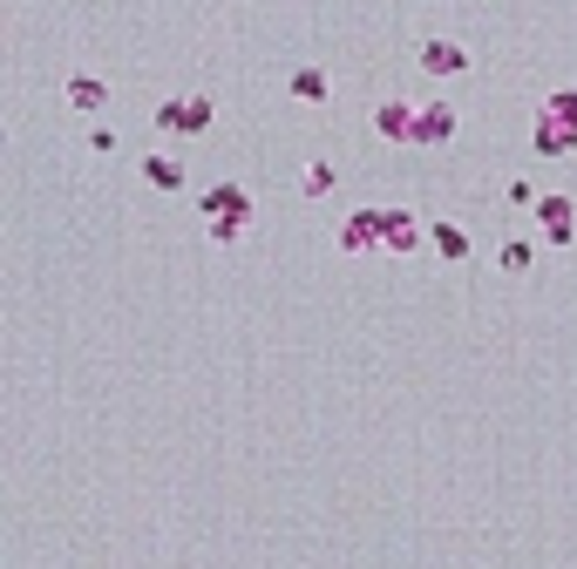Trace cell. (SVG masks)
Returning a JSON list of instances; mask_svg holds the SVG:
<instances>
[{
  "mask_svg": "<svg viewBox=\"0 0 577 569\" xmlns=\"http://www.w3.org/2000/svg\"><path fill=\"white\" fill-rule=\"evenodd\" d=\"M198 211H204V237L211 244H238L252 231V190L245 183H211L198 197Z\"/></svg>",
  "mask_w": 577,
  "mask_h": 569,
  "instance_id": "1",
  "label": "cell"
},
{
  "mask_svg": "<svg viewBox=\"0 0 577 569\" xmlns=\"http://www.w3.org/2000/svg\"><path fill=\"white\" fill-rule=\"evenodd\" d=\"M211 115H218V102L211 96H170V102H157V130H170V136H204L211 130Z\"/></svg>",
  "mask_w": 577,
  "mask_h": 569,
  "instance_id": "2",
  "label": "cell"
},
{
  "mask_svg": "<svg viewBox=\"0 0 577 569\" xmlns=\"http://www.w3.org/2000/svg\"><path fill=\"white\" fill-rule=\"evenodd\" d=\"M455 130H462V109H455V102H421V115H414V149H442V143H455Z\"/></svg>",
  "mask_w": 577,
  "mask_h": 569,
  "instance_id": "3",
  "label": "cell"
},
{
  "mask_svg": "<svg viewBox=\"0 0 577 569\" xmlns=\"http://www.w3.org/2000/svg\"><path fill=\"white\" fill-rule=\"evenodd\" d=\"M530 149H536V156H577V122H570V115H551V109H536V122H530Z\"/></svg>",
  "mask_w": 577,
  "mask_h": 569,
  "instance_id": "4",
  "label": "cell"
},
{
  "mask_svg": "<svg viewBox=\"0 0 577 569\" xmlns=\"http://www.w3.org/2000/svg\"><path fill=\"white\" fill-rule=\"evenodd\" d=\"M536 224H544V244H551V252H564V244L577 237V203H570L564 190H551L544 203H536Z\"/></svg>",
  "mask_w": 577,
  "mask_h": 569,
  "instance_id": "5",
  "label": "cell"
},
{
  "mask_svg": "<svg viewBox=\"0 0 577 569\" xmlns=\"http://www.w3.org/2000/svg\"><path fill=\"white\" fill-rule=\"evenodd\" d=\"M380 252H388V258L421 252V217H414V211H401V203H388V217H380Z\"/></svg>",
  "mask_w": 577,
  "mask_h": 569,
  "instance_id": "6",
  "label": "cell"
},
{
  "mask_svg": "<svg viewBox=\"0 0 577 569\" xmlns=\"http://www.w3.org/2000/svg\"><path fill=\"white\" fill-rule=\"evenodd\" d=\"M380 217H388L380 203H360V211L340 224V252H380Z\"/></svg>",
  "mask_w": 577,
  "mask_h": 569,
  "instance_id": "7",
  "label": "cell"
},
{
  "mask_svg": "<svg viewBox=\"0 0 577 569\" xmlns=\"http://www.w3.org/2000/svg\"><path fill=\"white\" fill-rule=\"evenodd\" d=\"M421 68L448 81V75L469 68V48H462V41H448V34H429V41H421Z\"/></svg>",
  "mask_w": 577,
  "mask_h": 569,
  "instance_id": "8",
  "label": "cell"
},
{
  "mask_svg": "<svg viewBox=\"0 0 577 569\" xmlns=\"http://www.w3.org/2000/svg\"><path fill=\"white\" fill-rule=\"evenodd\" d=\"M286 96H292V102H313V109H320V102H333V75H326L320 62H299V68L286 75Z\"/></svg>",
  "mask_w": 577,
  "mask_h": 569,
  "instance_id": "9",
  "label": "cell"
},
{
  "mask_svg": "<svg viewBox=\"0 0 577 569\" xmlns=\"http://www.w3.org/2000/svg\"><path fill=\"white\" fill-rule=\"evenodd\" d=\"M414 102H401V96H388V102H380L374 109V130H380V143H414Z\"/></svg>",
  "mask_w": 577,
  "mask_h": 569,
  "instance_id": "10",
  "label": "cell"
},
{
  "mask_svg": "<svg viewBox=\"0 0 577 569\" xmlns=\"http://www.w3.org/2000/svg\"><path fill=\"white\" fill-rule=\"evenodd\" d=\"M68 102L82 109V115H102L109 109V81L102 75H68Z\"/></svg>",
  "mask_w": 577,
  "mask_h": 569,
  "instance_id": "11",
  "label": "cell"
},
{
  "mask_svg": "<svg viewBox=\"0 0 577 569\" xmlns=\"http://www.w3.org/2000/svg\"><path fill=\"white\" fill-rule=\"evenodd\" d=\"M136 170H143V183H149V190H184V163H177V156H164V149H157V156H143Z\"/></svg>",
  "mask_w": 577,
  "mask_h": 569,
  "instance_id": "12",
  "label": "cell"
},
{
  "mask_svg": "<svg viewBox=\"0 0 577 569\" xmlns=\"http://www.w3.org/2000/svg\"><path fill=\"white\" fill-rule=\"evenodd\" d=\"M435 258L462 265V258H469V231H462V224H435Z\"/></svg>",
  "mask_w": 577,
  "mask_h": 569,
  "instance_id": "13",
  "label": "cell"
},
{
  "mask_svg": "<svg viewBox=\"0 0 577 569\" xmlns=\"http://www.w3.org/2000/svg\"><path fill=\"white\" fill-rule=\"evenodd\" d=\"M333 183H340V177L326 170V163H306V170H299V197H313V203L333 197Z\"/></svg>",
  "mask_w": 577,
  "mask_h": 569,
  "instance_id": "14",
  "label": "cell"
},
{
  "mask_svg": "<svg viewBox=\"0 0 577 569\" xmlns=\"http://www.w3.org/2000/svg\"><path fill=\"white\" fill-rule=\"evenodd\" d=\"M496 265H503V271H530V265H536V252H530V237H510L503 252H496Z\"/></svg>",
  "mask_w": 577,
  "mask_h": 569,
  "instance_id": "15",
  "label": "cell"
},
{
  "mask_svg": "<svg viewBox=\"0 0 577 569\" xmlns=\"http://www.w3.org/2000/svg\"><path fill=\"white\" fill-rule=\"evenodd\" d=\"M544 109H551V115H570V122H577V89H557V96H544Z\"/></svg>",
  "mask_w": 577,
  "mask_h": 569,
  "instance_id": "16",
  "label": "cell"
},
{
  "mask_svg": "<svg viewBox=\"0 0 577 569\" xmlns=\"http://www.w3.org/2000/svg\"><path fill=\"white\" fill-rule=\"evenodd\" d=\"M89 149H96V156H115V130H109V122H96V130H89Z\"/></svg>",
  "mask_w": 577,
  "mask_h": 569,
  "instance_id": "17",
  "label": "cell"
}]
</instances>
